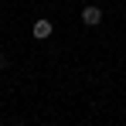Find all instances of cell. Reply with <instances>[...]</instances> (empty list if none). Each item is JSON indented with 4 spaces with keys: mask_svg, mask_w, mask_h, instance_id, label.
I'll use <instances>...</instances> for the list:
<instances>
[{
    "mask_svg": "<svg viewBox=\"0 0 126 126\" xmlns=\"http://www.w3.org/2000/svg\"><path fill=\"white\" fill-rule=\"evenodd\" d=\"M31 34L38 38V41H44V38H51V21H34V27H31Z\"/></svg>",
    "mask_w": 126,
    "mask_h": 126,
    "instance_id": "obj_2",
    "label": "cell"
},
{
    "mask_svg": "<svg viewBox=\"0 0 126 126\" xmlns=\"http://www.w3.org/2000/svg\"><path fill=\"white\" fill-rule=\"evenodd\" d=\"M99 21H102V10H99L95 3H89V7H82V24H85V27H95Z\"/></svg>",
    "mask_w": 126,
    "mask_h": 126,
    "instance_id": "obj_1",
    "label": "cell"
},
{
    "mask_svg": "<svg viewBox=\"0 0 126 126\" xmlns=\"http://www.w3.org/2000/svg\"><path fill=\"white\" fill-rule=\"evenodd\" d=\"M10 126H24V123H10Z\"/></svg>",
    "mask_w": 126,
    "mask_h": 126,
    "instance_id": "obj_4",
    "label": "cell"
},
{
    "mask_svg": "<svg viewBox=\"0 0 126 126\" xmlns=\"http://www.w3.org/2000/svg\"><path fill=\"white\" fill-rule=\"evenodd\" d=\"M0 68H7V55L3 51H0Z\"/></svg>",
    "mask_w": 126,
    "mask_h": 126,
    "instance_id": "obj_3",
    "label": "cell"
}]
</instances>
